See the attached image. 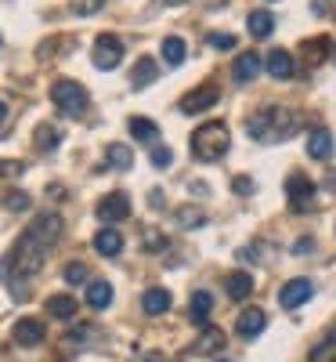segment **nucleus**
I'll return each mask as SVG.
<instances>
[{"mask_svg":"<svg viewBox=\"0 0 336 362\" xmlns=\"http://www.w3.org/2000/svg\"><path fill=\"white\" fill-rule=\"evenodd\" d=\"M300 127V116L293 109H282V105H264L257 109L250 119H246V134L257 138V141H286L293 138V131Z\"/></svg>","mask_w":336,"mask_h":362,"instance_id":"f257e3e1","label":"nucleus"},{"mask_svg":"<svg viewBox=\"0 0 336 362\" xmlns=\"http://www.w3.org/2000/svg\"><path fill=\"white\" fill-rule=\"evenodd\" d=\"M44 254H47V247L44 243H37L29 232H22V239L15 243V250L8 254V261H4V276L11 279V283H25V279H33L37 272L44 268Z\"/></svg>","mask_w":336,"mask_h":362,"instance_id":"f03ea898","label":"nucleus"},{"mask_svg":"<svg viewBox=\"0 0 336 362\" xmlns=\"http://www.w3.org/2000/svg\"><path fill=\"white\" fill-rule=\"evenodd\" d=\"M228 145H232V138H228V127L221 124V119H210V124H203V127L192 134V153H196V160H203V163L221 160V156L228 153Z\"/></svg>","mask_w":336,"mask_h":362,"instance_id":"7ed1b4c3","label":"nucleus"},{"mask_svg":"<svg viewBox=\"0 0 336 362\" xmlns=\"http://www.w3.org/2000/svg\"><path fill=\"white\" fill-rule=\"evenodd\" d=\"M51 102L58 105V112H66V116H83L90 98H87L83 83H76V80H54L51 83Z\"/></svg>","mask_w":336,"mask_h":362,"instance_id":"20e7f679","label":"nucleus"},{"mask_svg":"<svg viewBox=\"0 0 336 362\" xmlns=\"http://www.w3.org/2000/svg\"><path fill=\"white\" fill-rule=\"evenodd\" d=\"M90 62H95V69H116L119 62H124V44H119V37L112 33H102L95 40V51H90Z\"/></svg>","mask_w":336,"mask_h":362,"instance_id":"39448f33","label":"nucleus"},{"mask_svg":"<svg viewBox=\"0 0 336 362\" xmlns=\"http://www.w3.org/2000/svg\"><path fill=\"white\" fill-rule=\"evenodd\" d=\"M315 181L308 177V174H289L286 177V196H289V206L293 210H311V203H315Z\"/></svg>","mask_w":336,"mask_h":362,"instance_id":"423d86ee","label":"nucleus"},{"mask_svg":"<svg viewBox=\"0 0 336 362\" xmlns=\"http://www.w3.org/2000/svg\"><path fill=\"white\" fill-rule=\"evenodd\" d=\"M95 214H98V221H105V225H116V221L131 218V196H127V192H109V196H102L98 206H95Z\"/></svg>","mask_w":336,"mask_h":362,"instance_id":"0eeeda50","label":"nucleus"},{"mask_svg":"<svg viewBox=\"0 0 336 362\" xmlns=\"http://www.w3.org/2000/svg\"><path fill=\"white\" fill-rule=\"evenodd\" d=\"M315 297V283L308 279V276H296V279H289L282 290H279V305L282 308H300V305H308V300Z\"/></svg>","mask_w":336,"mask_h":362,"instance_id":"6e6552de","label":"nucleus"},{"mask_svg":"<svg viewBox=\"0 0 336 362\" xmlns=\"http://www.w3.org/2000/svg\"><path fill=\"white\" fill-rule=\"evenodd\" d=\"M221 102V90L213 87V83H203V87H196V90H188L185 98H181V112H188V116H196V112H206V109H213Z\"/></svg>","mask_w":336,"mask_h":362,"instance_id":"1a4fd4ad","label":"nucleus"},{"mask_svg":"<svg viewBox=\"0 0 336 362\" xmlns=\"http://www.w3.org/2000/svg\"><path fill=\"white\" fill-rule=\"evenodd\" d=\"M44 337H47V329L40 319H18L11 329V341L18 348H37V344H44Z\"/></svg>","mask_w":336,"mask_h":362,"instance_id":"9d476101","label":"nucleus"},{"mask_svg":"<svg viewBox=\"0 0 336 362\" xmlns=\"http://www.w3.org/2000/svg\"><path fill=\"white\" fill-rule=\"evenodd\" d=\"M29 235H33L37 239V243H44V247H51L54 243V239L58 235H62V218H58V214H40L33 225H29L25 228Z\"/></svg>","mask_w":336,"mask_h":362,"instance_id":"9b49d317","label":"nucleus"},{"mask_svg":"<svg viewBox=\"0 0 336 362\" xmlns=\"http://www.w3.org/2000/svg\"><path fill=\"white\" fill-rule=\"evenodd\" d=\"M264 326H268V315L260 308H246V312H239V322H235V334L242 341H253L264 334Z\"/></svg>","mask_w":336,"mask_h":362,"instance_id":"f8f14e48","label":"nucleus"},{"mask_svg":"<svg viewBox=\"0 0 336 362\" xmlns=\"http://www.w3.org/2000/svg\"><path fill=\"white\" fill-rule=\"evenodd\" d=\"M260 54L257 51H242L239 58H235V66H232V80L235 83H250V80H257V73H260Z\"/></svg>","mask_w":336,"mask_h":362,"instance_id":"ddd939ff","label":"nucleus"},{"mask_svg":"<svg viewBox=\"0 0 336 362\" xmlns=\"http://www.w3.org/2000/svg\"><path fill=\"white\" fill-rule=\"evenodd\" d=\"M224 344H228V337H224L221 326H203L199 341L192 344V355H213V351H221Z\"/></svg>","mask_w":336,"mask_h":362,"instance_id":"4468645a","label":"nucleus"},{"mask_svg":"<svg viewBox=\"0 0 336 362\" xmlns=\"http://www.w3.org/2000/svg\"><path fill=\"white\" fill-rule=\"evenodd\" d=\"M224 293L232 297V300H246L250 293H253V276H250V272H228V276H224Z\"/></svg>","mask_w":336,"mask_h":362,"instance_id":"2eb2a0df","label":"nucleus"},{"mask_svg":"<svg viewBox=\"0 0 336 362\" xmlns=\"http://www.w3.org/2000/svg\"><path fill=\"white\" fill-rule=\"evenodd\" d=\"M210 312H213V297L206 290H196L192 300H188V319L196 326H210Z\"/></svg>","mask_w":336,"mask_h":362,"instance_id":"dca6fc26","label":"nucleus"},{"mask_svg":"<svg viewBox=\"0 0 336 362\" xmlns=\"http://www.w3.org/2000/svg\"><path fill=\"white\" fill-rule=\"evenodd\" d=\"M95 250H98L102 257H116L119 250H124V235H119L112 225H105V228L95 235Z\"/></svg>","mask_w":336,"mask_h":362,"instance_id":"f3484780","label":"nucleus"},{"mask_svg":"<svg viewBox=\"0 0 336 362\" xmlns=\"http://www.w3.org/2000/svg\"><path fill=\"white\" fill-rule=\"evenodd\" d=\"M264 69H268L275 80H289V76H293V54L282 51V47H279V51H271V54H268V62H264Z\"/></svg>","mask_w":336,"mask_h":362,"instance_id":"a211bd4d","label":"nucleus"},{"mask_svg":"<svg viewBox=\"0 0 336 362\" xmlns=\"http://www.w3.org/2000/svg\"><path fill=\"white\" fill-rule=\"evenodd\" d=\"M87 305L98 308V312H105V308L112 305V286H109L105 279H90V283H87Z\"/></svg>","mask_w":336,"mask_h":362,"instance_id":"6ab92c4d","label":"nucleus"},{"mask_svg":"<svg viewBox=\"0 0 336 362\" xmlns=\"http://www.w3.org/2000/svg\"><path fill=\"white\" fill-rule=\"evenodd\" d=\"M156 73H160V66L152 62V58H138L134 69H131V87L134 90H145L152 80H156Z\"/></svg>","mask_w":336,"mask_h":362,"instance_id":"aec40b11","label":"nucleus"},{"mask_svg":"<svg viewBox=\"0 0 336 362\" xmlns=\"http://www.w3.org/2000/svg\"><path fill=\"white\" fill-rule=\"evenodd\" d=\"M246 25H250V37L268 40V37L275 33V15H271V11H250Z\"/></svg>","mask_w":336,"mask_h":362,"instance_id":"412c9836","label":"nucleus"},{"mask_svg":"<svg viewBox=\"0 0 336 362\" xmlns=\"http://www.w3.org/2000/svg\"><path fill=\"white\" fill-rule=\"evenodd\" d=\"M329 153H332V134H329L325 127L311 131V134H308V156H315V160H329Z\"/></svg>","mask_w":336,"mask_h":362,"instance_id":"4be33fe9","label":"nucleus"},{"mask_svg":"<svg viewBox=\"0 0 336 362\" xmlns=\"http://www.w3.org/2000/svg\"><path fill=\"white\" fill-rule=\"evenodd\" d=\"M105 160H109V167H112V170H131V167H134V148L112 141V145L105 148Z\"/></svg>","mask_w":336,"mask_h":362,"instance_id":"5701e85b","label":"nucleus"},{"mask_svg":"<svg viewBox=\"0 0 336 362\" xmlns=\"http://www.w3.org/2000/svg\"><path fill=\"white\" fill-rule=\"evenodd\" d=\"M329 47H332L329 37H311V40H304V58H308V66H322L325 58H329Z\"/></svg>","mask_w":336,"mask_h":362,"instance_id":"b1692460","label":"nucleus"},{"mask_svg":"<svg viewBox=\"0 0 336 362\" xmlns=\"http://www.w3.org/2000/svg\"><path fill=\"white\" fill-rule=\"evenodd\" d=\"M141 308L148 312V315H163V312H170V293L167 290H145V297H141Z\"/></svg>","mask_w":336,"mask_h":362,"instance_id":"393cba45","label":"nucleus"},{"mask_svg":"<svg viewBox=\"0 0 336 362\" xmlns=\"http://www.w3.org/2000/svg\"><path fill=\"white\" fill-rule=\"evenodd\" d=\"M47 312L54 315V319H73L76 315V297H69V293H54V297H47Z\"/></svg>","mask_w":336,"mask_h":362,"instance_id":"a878e982","label":"nucleus"},{"mask_svg":"<svg viewBox=\"0 0 336 362\" xmlns=\"http://www.w3.org/2000/svg\"><path fill=\"white\" fill-rule=\"evenodd\" d=\"M127 131H131L138 141H148V145H156V138H160V127L152 124V119H145V116H131Z\"/></svg>","mask_w":336,"mask_h":362,"instance_id":"bb28decb","label":"nucleus"},{"mask_svg":"<svg viewBox=\"0 0 336 362\" xmlns=\"http://www.w3.org/2000/svg\"><path fill=\"white\" fill-rule=\"evenodd\" d=\"M185 58H188V44L181 40V37H167L163 40V62L167 66H181Z\"/></svg>","mask_w":336,"mask_h":362,"instance_id":"cd10ccee","label":"nucleus"},{"mask_svg":"<svg viewBox=\"0 0 336 362\" xmlns=\"http://www.w3.org/2000/svg\"><path fill=\"white\" fill-rule=\"evenodd\" d=\"M332 351H336V326H332V329H325V334L318 337V344L308 351V362H322V358H325V355H332Z\"/></svg>","mask_w":336,"mask_h":362,"instance_id":"c85d7f7f","label":"nucleus"},{"mask_svg":"<svg viewBox=\"0 0 336 362\" xmlns=\"http://www.w3.org/2000/svg\"><path fill=\"white\" fill-rule=\"evenodd\" d=\"M177 221H181V228H199L206 221V214H203L199 206H181L177 210Z\"/></svg>","mask_w":336,"mask_h":362,"instance_id":"c756f323","label":"nucleus"},{"mask_svg":"<svg viewBox=\"0 0 336 362\" xmlns=\"http://www.w3.org/2000/svg\"><path fill=\"white\" fill-rule=\"evenodd\" d=\"M37 148L40 153H51V148H58V131L51 124H40L37 127Z\"/></svg>","mask_w":336,"mask_h":362,"instance_id":"7c9ffc66","label":"nucleus"},{"mask_svg":"<svg viewBox=\"0 0 336 362\" xmlns=\"http://www.w3.org/2000/svg\"><path fill=\"white\" fill-rule=\"evenodd\" d=\"M62 279H66V283H73V286H76V283H87V264L69 261V264H66V272H62Z\"/></svg>","mask_w":336,"mask_h":362,"instance_id":"2f4dec72","label":"nucleus"},{"mask_svg":"<svg viewBox=\"0 0 336 362\" xmlns=\"http://www.w3.org/2000/svg\"><path fill=\"white\" fill-rule=\"evenodd\" d=\"M174 163V153L167 145H152V167H160V170H167Z\"/></svg>","mask_w":336,"mask_h":362,"instance_id":"473e14b6","label":"nucleus"},{"mask_svg":"<svg viewBox=\"0 0 336 362\" xmlns=\"http://www.w3.org/2000/svg\"><path fill=\"white\" fill-rule=\"evenodd\" d=\"M105 8V0H73V11L76 15H95Z\"/></svg>","mask_w":336,"mask_h":362,"instance_id":"72a5a7b5","label":"nucleus"},{"mask_svg":"<svg viewBox=\"0 0 336 362\" xmlns=\"http://www.w3.org/2000/svg\"><path fill=\"white\" fill-rule=\"evenodd\" d=\"M4 206L8 210H29V192H8Z\"/></svg>","mask_w":336,"mask_h":362,"instance_id":"f704fd0d","label":"nucleus"},{"mask_svg":"<svg viewBox=\"0 0 336 362\" xmlns=\"http://www.w3.org/2000/svg\"><path fill=\"white\" fill-rule=\"evenodd\" d=\"M25 167L18 163V160H0V177H18Z\"/></svg>","mask_w":336,"mask_h":362,"instance_id":"c9c22d12","label":"nucleus"},{"mask_svg":"<svg viewBox=\"0 0 336 362\" xmlns=\"http://www.w3.org/2000/svg\"><path fill=\"white\" fill-rule=\"evenodd\" d=\"M206 44H210V47H235V37H232V33H210Z\"/></svg>","mask_w":336,"mask_h":362,"instance_id":"e433bc0d","label":"nucleus"},{"mask_svg":"<svg viewBox=\"0 0 336 362\" xmlns=\"http://www.w3.org/2000/svg\"><path fill=\"white\" fill-rule=\"evenodd\" d=\"M308 250H315V239H296V243H293V254L296 257H304Z\"/></svg>","mask_w":336,"mask_h":362,"instance_id":"4c0bfd02","label":"nucleus"},{"mask_svg":"<svg viewBox=\"0 0 336 362\" xmlns=\"http://www.w3.org/2000/svg\"><path fill=\"white\" fill-rule=\"evenodd\" d=\"M235 192H239V196H250V192H253V181H250V177H235Z\"/></svg>","mask_w":336,"mask_h":362,"instance_id":"58836bf2","label":"nucleus"},{"mask_svg":"<svg viewBox=\"0 0 336 362\" xmlns=\"http://www.w3.org/2000/svg\"><path fill=\"white\" fill-rule=\"evenodd\" d=\"M239 261H257V254H253V247H242V250H239Z\"/></svg>","mask_w":336,"mask_h":362,"instance_id":"ea45409f","label":"nucleus"},{"mask_svg":"<svg viewBox=\"0 0 336 362\" xmlns=\"http://www.w3.org/2000/svg\"><path fill=\"white\" fill-rule=\"evenodd\" d=\"M4 119H8V105H4V102H0V124H4Z\"/></svg>","mask_w":336,"mask_h":362,"instance_id":"a19ab883","label":"nucleus"},{"mask_svg":"<svg viewBox=\"0 0 336 362\" xmlns=\"http://www.w3.org/2000/svg\"><path fill=\"white\" fill-rule=\"evenodd\" d=\"M213 362H228V358H213Z\"/></svg>","mask_w":336,"mask_h":362,"instance_id":"79ce46f5","label":"nucleus"},{"mask_svg":"<svg viewBox=\"0 0 336 362\" xmlns=\"http://www.w3.org/2000/svg\"><path fill=\"white\" fill-rule=\"evenodd\" d=\"M170 4H181V0H170Z\"/></svg>","mask_w":336,"mask_h":362,"instance_id":"37998d69","label":"nucleus"},{"mask_svg":"<svg viewBox=\"0 0 336 362\" xmlns=\"http://www.w3.org/2000/svg\"><path fill=\"white\" fill-rule=\"evenodd\" d=\"M332 362H336V358H332Z\"/></svg>","mask_w":336,"mask_h":362,"instance_id":"c03bdc74","label":"nucleus"}]
</instances>
